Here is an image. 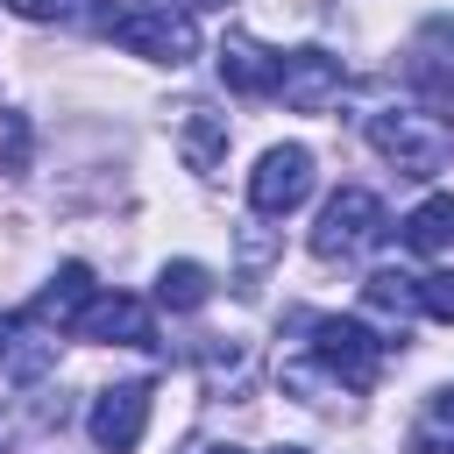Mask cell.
Here are the masks:
<instances>
[{
    "instance_id": "cell-13",
    "label": "cell",
    "mask_w": 454,
    "mask_h": 454,
    "mask_svg": "<svg viewBox=\"0 0 454 454\" xmlns=\"http://www.w3.org/2000/svg\"><path fill=\"white\" fill-rule=\"evenodd\" d=\"M404 454H454V390H433V397H426Z\"/></svg>"
},
{
    "instance_id": "cell-12",
    "label": "cell",
    "mask_w": 454,
    "mask_h": 454,
    "mask_svg": "<svg viewBox=\"0 0 454 454\" xmlns=\"http://www.w3.org/2000/svg\"><path fill=\"white\" fill-rule=\"evenodd\" d=\"M156 298H163L170 312H199V305L213 298V277H206V262H192V255L163 262V277H156Z\"/></svg>"
},
{
    "instance_id": "cell-6",
    "label": "cell",
    "mask_w": 454,
    "mask_h": 454,
    "mask_svg": "<svg viewBox=\"0 0 454 454\" xmlns=\"http://www.w3.org/2000/svg\"><path fill=\"white\" fill-rule=\"evenodd\" d=\"M92 447L99 454H135L142 447V433H149V383H114V390H99V404H92Z\"/></svg>"
},
{
    "instance_id": "cell-21",
    "label": "cell",
    "mask_w": 454,
    "mask_h": 454,
    "mask_svg": "<svg viewBox=\"0 0 454 454\" xmlns=\"http://www.w3.org/2000/svg\"><path fill=\"white\" fill-rule=\"evenodd\" d=\"M284 454H298V447H284Z\"/></svg>"
},
{
    "instance_id": "cell-20",
    "label": "cell",
    "mask_w": 454,
    "mask_h": 454,
    "mask_svg": "<svg viewBox=\"0 0 454 454\" xmlns=\"http://www.w3.org/2000/svg\"><path fill=\"white\" fill-rule=\"evenodd\" d=\"M206 454H248V447H206Z\"/></svg>"
},
{
    "instance_id": "cell-1",
    "label": "cell",
    "mask_w": 454,
    "mask_h": 454,
    "mask_svg": "<svg viewBox=\"0 0 454 454\" xmlns=\"http://www.w3.org/2000/svg\"><path fill=\"white\" fill-rule=\"evenodd\" d=\"M99 35H114L128 57H149V64H184L199 57V21L192 7L177 0H135V7H99L92 14Z\"/></svg>"
},
{
    "instance_id": "cell-3",
    "label": "cell",
    "mask_w": 454,
    "mask_h": 454,
    "mask_svg": "<svg viewBox=\"0 0 454 454\" xmlns=\"http://www.w3.org/2000/svg\"><path fill=\"white\" fill-rule=\"evenodd\" d=\"M376 234H383V206H376V192H362V184H340V192L326 199L319 227H312V255H319V262H340V255L369 248Z\"/></svg>"
},
{
    "instance_id": "cell-17",
    "label": "cell",
    "mask_w": 454,
    "mask_h": 454,
    "mask_svg": "<svg viewBox=\"0 0 454 454\" xmlns=\"http://www.w3.org/2000/svg\"><path fill=\"white\" fill-rule=\"evenodd\" d=\"M419 57H426V64H440V71L454 78V21H447V14H433V21L419 28Z\"/></svg>"
},
{
    "instance_id": "cell-9",
    "label": "cell",
    "mask_w": 454,
    "mask_h": 454,
    "mask_svg": "<svg viewBox=\"0 0 454 454\" xmlns=\"http://www.w3.org/2000/svg\"><path fill=\"white\" fill-rule=\"evenodd\" d=\"M220 85L241 92V99H270L277 92V57L262 43H248V35H227L220 43Z\"/></svg>"
},
{
    "instance_id": "cell-8",
    "label": "cell",
    "mask_w": 454,
    "mask_h": 454,
    "mask_svg": "<svg viewBox=\"0 0 454 454\" xmlns=\"http://www.w3.org/2000/svg\"><path fill=\"white\" fill-rule=\"evenodd\" d=\"M78 333H85V340H106V348H149V340H156L149 305H142V298H128V291H114V298H85Z\"/></svg>"
},
{
    "instance_id": "cell-19",
    "label": "cell",
    "mask_w": 454,
    "mask_h": 454,
    "mask_svg": "<svg viewBox=\"0 0 454 454\" xmlns=\"http://www.w3.org/2000/svg\"><path fill=\"white\" fill-rule=\"evenodd\" d=\"M7 348H14V319H0V362H7Z\"/></svg>"
},
{
    "instance_id": "cell-2",
    "label": "cell",
    "mask_w": 454,
    "mask_h": 454,
    "mask_svg": "<svg viewBox=\"0 0 454 454\" xmlns=\"http://www.w3.org/2000/svg\"><path fill=\"white\" fill-rule=\"evenodd\" d=\"M383 348H390V340H376V333H369L362 319H340V312L312 319V362H319L326 376H340L348 390H376Z\"/></svg>"
},
{
    "instance_id": "cell-10",
    "label": "cell",
    "mask_w": 454,
    "mask_h": 454,
    "mask_svg": "<svg viewBox=\"0 0 454 454\" xmlns=\"http://www.w3.org/2000/svg\"><path fill=\"white\" fill-rule=\"evenodd\" d=\"M85 298H92V270H85V262H64V270H57V277L35 291L28 319H35V326H78Z\"/></svg>"
},
{
    "instance_id": "cell-15",
    "label": "cell",
    "mask_w": 454,
    "mask_h": 454,
    "mask_svg": "<svg viewBox=\"0 0 454 454\" xmlns=\"http://www.w3.org/2000/svg\"><path fill=\"white\" fill-rule=\"evenodd\" d=\"M362 298H369L376 312H419V277H397V270H376V277L362 284Z\"/></svg>"
},
{
    "instance_id": "cell-14",
    "label": "cell",
    "mask_w": 454,
    "mask_h": 454,
    "mask_svg": "<svg viewBox=\"0 0 454 454\" xmlns=\"http://www.w3.org/2000/svg\"><path fill=\"white\" fill-rule=\"evenodd\" d=\"M220 156H227V121L206 114V106H192V114H184V163H192V170H213Z\"/></svg>"
},
{
    "instance_id": "cell-18",
    "label": "cell",
    "mask_w": 454,
    "mask_h": 454,
    "mask_svg": "<svg viewBox=\"0 0 454 454\" xmlns=\"http://www.w3.org/2000/svg\"><path fill=\"white\" fill-rule=\"evenodd\" d=\"M7 7H14L21 21H57V14H64V0H7Z\"/></svg>"
},
{
    "instance_id": "cell-11",
    "label": "cell",
    "mask_w": 454,
    "mask_h": 454,
    "mask_svg": "<svg viewBox=\"0 0 454 454\" xmlns=\"http://www.w3.org/2000/svg\"><path fill=\"white\" fill-rule=\"evenodd\" d=\"M447 241H454V192H433V199H419V206L404 213V248L433 255V248H447Z\"/></svg>"
},
{
    "instance_id": "cell-4",
    "label": "cell",
    "mask_w": 454,
    "mask_h": 454,
    "mask_svg": "<svg viewBox=\"0 0 454 454\" xmlns=\"http://www.w3.org/2000/svg\"><path fill=\"white\" fill-rule=\"evenodd\" d=\"M340 85H348L340 57H326V50H291V57H277V92H270V99H284L291 114H326V106L340 99Z\"/></svg>"
},
{
    "instance_id": "cell-7",
    "label": "cell",
    "mask_w": 454,
    "mask_h": 454,
    "mask_svg": "<svg viewBox=\"0 0 454 454\" xmlns=\"http://www.w3.org/2000/svg\"><path fill=\"white\" fill-rule=\"evenodd\" d=\"M369 142L404 170V177H433L447 163V142L433 128H419V114H369Z\"/></svg>"
},
{
    "instance_id": "cell-16",
    "label": "cell",
    "mask_w": 454,
    "mask_h": 454,
    "mask_svg": "<svg viewBox=\"0 0 454 454\" xmlns=\"http://www.w3.org/2000/svg\"><path fill=\"white\" fill-rule=\"evenodd\" d=\"M419 312H426V319H440V326H454V270L419 277Z\"/></svg>"
},
{
    "instance_id": "cell-5",
    "label": "cell",
    "mask_w": 454,
    "mask_h": 454,
    "mask_svg": "<svg viewBox=\"0 0 454 454\" xmlns=\"http://www.w3.org/2000/svg\"><path fill=\"white\" fill-rule=\"evenodd\" d=\"M305 192H312V149H298V142L262 149V163L248 170V206L270 213V220H277V213H298Z\"/></svg>"
}]
</instances>
